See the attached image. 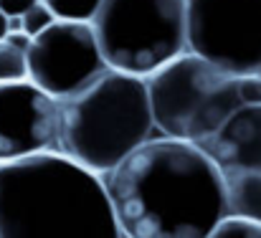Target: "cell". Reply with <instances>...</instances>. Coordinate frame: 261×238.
Wrapping results in <instances>:
<instances>
[{
  "mask_svg": "<svg viewBox=\"0 0 261 238\" xmlns=\"http://www.w3.org/2000/svg\"><path fill=\"white\" fill-rule=\"evenodd\" d=\"M145 81L155 129L195 147L211 140L239 109L261 104V76H228L193 54L177 56Z\"/></svg>",
  "mask_w": 261,
  "mask_h": 238,
  "instance_id": "obj_4",
  "label": "cell"
},
{
  "mask_svg": "<svg viewBox=\"0 0 261 238\" xmlns=\"http://www.w3.org/2000/svg\"><path fill=\"white\" fill-rule=\"evenodd\" d=\"M54 23H56V15H54L43 3H38V5H33V8L23 15V33L31 36V38H36V36H41L46 28H51Z\"/></svg>",
  "mask_w": 261,
  "mask_h": 238,
  "instance_id": "obj_14",
  "label": "cell"
},
{
  "mask_svg": "<svg viewBox=\"0 0 261 238\" xmlns=\"http://www.w3.org/2000/svg\"><path fill=\"white\" fill-rule=\"evenodd\" d=\"M28 81V54L10 46L5 38L0 41V84Z\"/></svg>",
  "mask_w": 261,
  "mask_h": 238,
  "instance_id": "obj_12",
  "label": "cell"
},
{
  "mask_svg": "<svg viewBox=\"0 0 261 238\" xmlns=\"http://www.w3.org/2000/svg\"><path fill=\"white\" fill-rule=\"evenodd\" d=\"M0 238H124L104 180L59 152L0 162Z\"/></svg>",
  "mask_w": 261,
  "mask_h": 238,
  "instance_id": "obj_2",
  "label": "cell"
},
{
  "mask_svg": "<svg viewBox=\"0 0 261 238\" xmlns=\"http://www.w3.org/2000/svg\"><path fill=\"white\" fill-rule=\"evenodd\" d=\"M5 36H8V15L0 10V41H3Z\"/></svg>",
  "mask_w": 261,
  "mask_h": 238,
  "instance_id": "obj_17",
  "label": "cell"
},
{
  "mask_svg": "<svg viewBox=\"0 0 261 238\" xmlns=\"http://www.w3.org/2000/svg\"><path fill=\"white\" fill-rule=\"evenodd\" d=\"M208 238H261V223H251L244 218L226 216Z\"/></svg>",
  "mask_w": 261,
  "mask_h": 238,
  "instance_id": "obj_13",
  "label": "cell"
},
{
  "mask_svg": "<svg viewBox=\"0 0 261 238\" xmlns=\"http://www.w3.org/2000/svg\"><path fill=\"white\" fill-rule=\"evenodd\" d=\"M5 41H8L10 46H15L18 51H25V54H28V48H31V43H33V38H31V36H25L23 31H20V33H8V36H5Z\"/></svg>",
  "mask_w": 261,
  "mask_h": 238,
  "instance_id": "obj_16",
  "label": "cell"
},
{
  "mask_svg": "<svg viewBox=\"0 0 261 238\" xmlns=\"http://www.w3.org/2000/svg\"><path fill=\"white\" fill-rule=\"evenodd\" d=\"M91 28L107 69L150 79L188 54V0H101Z\"/></svg>",
  "mask_w": 261,
  "mask_h": 238,
  "instance_id": "obj_5",
  "label": "cell"
},
{
  "mask_svg": "<svg viewBox=\"0 0 261 238\" xmlns=\"http://www.w3.org/2000/svg\"><path fill=\"white\" fill-rule=\"evenodd\" d=\"M221 172L261 170V104L239 109L211 140L198 145Z\"/></svg>",
  "mask_w": 261,
  "mask_h": 238,
  "instance_id": "obj_9",
  "label": "cell"
},
{
  "mask_svg": "<svg viewBox=\"0 0 261 238\" xmlns=\"http://www.w3.org/2000/svg\"><path fill=\"white\" fill-rule=\"evenodd\" d=\"M155 119L147 81L107 69L59 101L56 152L104 177L137 147L152 140Z\"/></svg>",
  "mask_w": 261,
  "mask_h": 238,
  "instance_id": "obj_3",
  "label": "cell"
},
{
  "mask_svg": "<svg viewBox=\"0 0 261 238\" xmlns=\"http://www.w3.org/2000/svg\"><path fill=\"white\" fill-rule=\"evenodd\" d=\"M56 20H69V23H91L101 0H41Z\"/></svg>",
  "mask_w": 261,
  "mask_h": 238,
  "instance_id": "obj_11",
  "label": "cell"
},
{
  "mask_svg": "<svg viewBox=\"0 0 261 238\" xmlns=\"http://www.w3.org/2000/svg\"><path fill=\"white\" fill-rule=\"evenodd\" d=\"M101 180L124 238H208L228 216L221 170L190 142L152 137Z\"/></svg>",
  "mask_w": 261,
  "mask_h": 238,
  "instance_id": "obj_1",
  "label": "cell"
},
{
  "mask_svg": "<svg viewBox=\"0 0 261 238\" xmlns=\"http://www.w3.org/2000/svg\"><path fill=\"white\" fill-rule=\"evenodd\" d=\"M41 0H0V10L8 18H23L33 5H38Z\"/></svg>",
  "mask_w": 261,
  "mask_h": 238,
  "instance_id": "obj_15",
  "label": "cell"
},
{
  "mask_svg": "<svg viewBox=\"0 0 261 238\" xmlns=\"http://www.w3.org/2000/svg\"><path fill=\"white\" fill-rule=\"evenodd\" d=\"M107 71L91 23L56 20L28 48V81L61 101Z\"/></svg>",
  "mask_w": 261,
  "mask_h": 238,
  "instance_id": "obj_7",
  "label": "cell"
},
{
  "mask_svg": "<svg viewBox=\"0 0 261 238\" xmlns=\"http://www.w3.org/2000/svg\"><path fill=\"white\" fill-rule=\"evenodd\" d=\"M221 175L228 216L261 223V170H233Z\"/></svg>",
  "mask_w": 261,
  "mask_h": 238,
  "instance_id": "obj_10",
  "label": "cell"
},
{
  "mask_svg": "<svg viewBox=\"0 0 261 238\" xmlns=\"http://www.w3.org/2000/svg\"><path fill=\"white\" fill-rule=\"evenodd\" d=\"M59 101L31 81L0 84V162L56 152Z\"/></svg>",
  "mask_w": 261,
  "mask_h": 238,
  "instance_id": "obj_8",
  "label": "cell"
},
{
  "mask_svg": "<svg viewBox=\"0 0 261 238\" xmlns=\"http://www.w3.org/2000/svg\"><path fill=\"white\" fill-rule=\"evenodd\" d=\"M188 54L228 76H261V0H188Z\"/></svg>",
  "mask_w": 261,
  "mask_h": 238,
  "instance_id": "obj_6",
  "label": "cell"
}]
</instances>
